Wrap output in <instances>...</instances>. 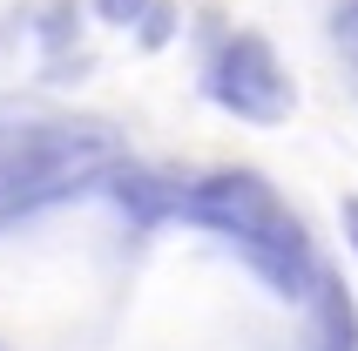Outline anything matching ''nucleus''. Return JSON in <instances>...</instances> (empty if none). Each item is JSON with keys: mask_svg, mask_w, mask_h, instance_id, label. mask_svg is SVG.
<instances>
[{"mask_svg": "<svg viewBox=\"0 0 358 351\" xmlns=\"http://www.w3.org/2000/svg\"><path fill=\"white\" fill-rule=\"evenodd\" d=\"M182 216L203 223V230H217L223 243H237V257L278 297H311L318 291V250H311L304 223L291 216V203L257 169H217L203 182H189L182 189Z\"/></svg>", "mask_w": 358, "mask_h": 351, "instance_id": "obj_1", "label": "nucleus"}, {"mask_svg": "<svg viewBox=\"0 0 358 351\" xmlns=\"http://www.w3.org/2000/svg\"><path fill=\"white\" fill-rule=\"evenodd\" d=\"M203 95L217 101L223 115L237 122H257V129H271V122L291 115V101H298V88H291V75H284L278 48L264 34H223L217 48H210V61H203Z\"/></svg>", "mask_w": 358, "mask_h": 351, "instance_id": "obj_2", "label": "nucleus"}, {"mask_svg": "<svg viewBox=\"0 0 358 351\" xmlns=\"http://www.w3.org/2000/svg\"><path fill=\"white\" fill-rule=\"evenodd\" d=\"M311 331H318V351H358V304L331 271H318V291H311Z\"/></svg>", "mask_w": 358, "mask_h": 351, "instance_id": "obj_3", "label": "nucleus"}, {"mask_svg": "<svg viewBox=\"0 0 358 351\" xmlns=\"http://www.w3.org/2000/svg\"><path fill=\"white\" fill-rule=\"evenodd\" d=\"M136 27H142V48H169V34H176V7H162V0H156Z\"/></svg>", "mask_w": 358, "mask_h": 351, "instance_id": "obj_4", "label": "nucleus"}, {"mask_svg": "<svg viewBox=\"0 0 358 351\" xmlns=\"http://www.w3.org/2000/svg\"><path fill=\"white\" fill-rule=\"evenodd\" d=\"M149 7H156V0H95V14L108 20V27H136Z\"/></svg>", "mask_w": 358, "mask_h": 351, "instance_id": "obj_5", "label": "nucleus"}, {"mask_svg": "<svg viewBox=\"0 0 358 351\" xmlns=\"http://www.w3.org/2000/svg\"><path fill=\"white\" fill-rule=\"evenodd\" d=\"M68 34H75V14H68V7H55V14L41 20V41H48V55H61V48H68Z\"/></svg>", "mask_w": 358, "mask_h": 351, "instance_id": "obj_6", "label": "nucleus"}, {"mask_svg": "<svg viewBox=\"0 0 358 351\" xmlns=\"http://www.w3.org/2000/svg\"><path fill=\"white\" fill-rule=\"evenodd\" d=\"M345 243H352V257H358V196H345Z\"/></svg>", "mask_w": 358, "mask_h": 351, "instance_id": "obj_7", "label": "nucleus"}]
</instances>
